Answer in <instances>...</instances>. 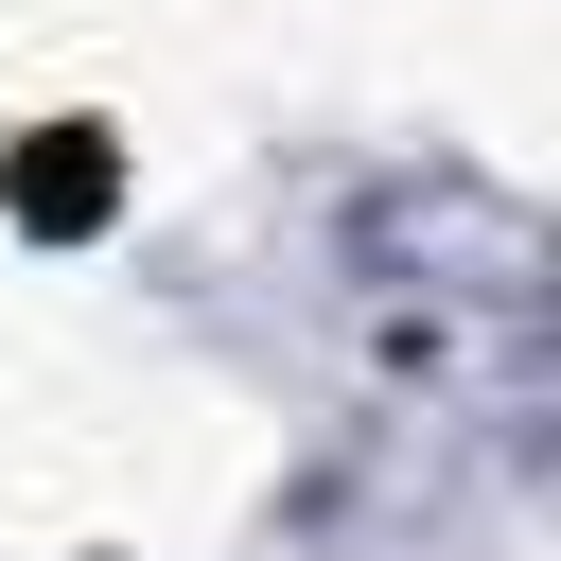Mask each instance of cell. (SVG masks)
<instances>
[{
	"label": "cell",
	"instance_id": "cell-1",
	"mask_svg": "<svg viewBox=\"0 0 561 561\" xmlns=\"http://www.w3.org/2000/svg\"><path fill=\"white\" fill-rule=\"evenodd\" d=\"M0 210H18V228H53V245H88V228L123 210V158H105V123H35V140L0 158Z\"/></svg>",
	"mask_w": 561,
	"mask_h": 561
}]
</instances>
